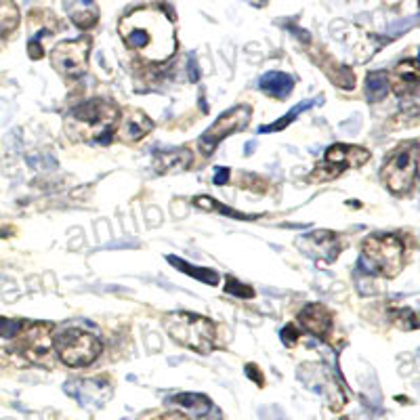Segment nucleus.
Wrapping results in <instances>:
<instances>
[{
    "label": "nucleus",
    "instance_id": "nucleus-3",
    "mask_svg": "<svg viewBox=\"0 0 420 420\" xmlns=\"http://www.w3.org/2000/svg\"><path fill=\"white\" fill-rule=\"evenodd\" d=\"M164 328L173 341L190 347L195 353L206 355L217 347V326L204 315L191 311H173L164 317Z\"/></svg>",
    "mask_w": 420,
    "mask_h": 420
},
{
    "label": "nucleus",
    "instance_id": "nucleus-19",
    "mask_svg": "<svg viewBox=\"0 0 420 420\" xmlns=\"http://www.w3.org/2000/svg\"><path fill=\"white\" fill-rule=\"evenodd\" d=\"M193 206L198 208H204V210H210V212H221V215H227L231 219H240V221H252V219H259V215H244V212H237V210H231L225 204L208 198V195H198L193 198Z\"/></svg>",
    "mask_w": 420,
    "mask_h": 420
},
{
    "label": "nucleus",
    "instance_id": "nucleus-24",
    "mask_svg": "<svg viewBox=\"0 0 420 420\" xmlns=\"http://www.w3.org/2000/svg\"><path fill=\"white\" fill-rule=\"evenodd\" d=\"M391 317H393V322H395L397 326H401V328H406V330H416V328H419L416 313H414V309H410V307H399L397 311L391 313Z\"/></svg>",
    "mask_w": 420,
    "mask_h": 420
},
{
    "label": "nucleus",
    "instance_id": "nucleus-20",
    "mask_svg": "<svg viewBox=\"0 0 420 420\" xmlns=\"http://www.w3.org/2000/svg\"><path fill=\"white\" fill-rule=\"evenodd\" d=\"M366 95L372 103H381L389 95V76L384 72H370L366 78Z\"/></svg>",
    "mask_w": 420,
    "mask_h": 420
},
{
    "label": "nucleus",
    "instance_id": "nucleus-22",
    "mask_svg": "<svg viewBox=\"0 0 420 420\" xmlns=\"http://www.w3.org/2000/svg\"><path fill=\"white\" fill-rule=\"evenodd\" d=\"M313 103H322V97L319 99H309V101H303V103H299V106H294L290 112L286 116H282L275 124H269V126H261L259 128V133H280V130H284L286 126H290L292 124V120H297V116L303 114L307 112L309 108H313Z\"/></svg>",
    "mask_w": 420,
    "mask_h": 420
},
{
    "label": "nucleus",
    "instance_id": "nucleus-14",
    "mask_svg": "<svg viewBox=\"0 0 420 420\" xmlns=\"http://www.w3.org/2000/svg\"><path fill=\"white\" fill-rule=\"evenodd\" d=\"M193 164V153L188 148H177L170 152H158L153 158V168L160 175L183 173Z\"/></svg>",
    "mask_w": 420,
    "mask_h": 420
},
{
    "label": "nucleus",
    "instance_id": "nucleus-28",
    "mask_svg": "<svg viewBox=\"0 0 420 420\" xmlns=\"http://www.w3.org/2000/svg\"><path fill=\"white\" fill-rule=\"evenodd\" d=\"M299 337H301V330H299L297 324H288V326L282 330V339H284V343L286 344H294L299 341Z\"/></svg>",
    "mask_w": 420,
    "mask_h": 420
},
{
    "label": "nucleus",
    "instance_id": "nucleus-25",
    "mask_svg": "<svg viewBox=\"0 0 420 420\" xmlns=\"http://www.w3.org/2000/svg\"><path fill=\"white\" fill-rule=\"evenodd\" d=\"M225 290L230 292V294H235V297H240V299H252L255 297V290H252V286H246V284H242V282H237L233 275H227V284H225Z\"/></svg>",
    "mask_w": 420,
    "mask_h": 420
},
{
    "label": "nucleus",
    "instance_id": "nucleus-27",
    "mask_svg": "<svg viewBox=\"0 0 420 420\" xmlns=\"http://www.w3.org/2000/svg\"><path fill=\"white\" fill-rule=\"evenodd\" d=\"M46 32H48L46 28L40 30L39 34H34V39L28 42V55H30L32 59H42V57H44V48H42L40 40H42V36H44Z\"/></svg>",
    "mask_w": 420,
    "mask_h": 420
},
{
    "label": "nucleus",
    "instance_id": "nucleus-18",
    "mask_svg": "<svg viewBox=\"0 0 420 420\" xmlns=\"http://www.w3.org/2000/svg\"><path fill=\"white\" fill-rule=\"evenodd\" d=\"M166 261H168L175 269H179V271L191 275L193 280H200V282H204V284H208V286H217V284H219V273H217L215 269L195 267V265H191V263L179 259V257H173V255L166 257Z\"/></svg>",
    "mask_w": 420,
    "mask_h": 420
},
{
    "label": "nucleus",
    "instance_id": "nucleus-8",
    "mask_svg": "<svg viewBox=\"0 0 420 420\" xmlns=\"http://www.w3.org/2000/svg\"><path fill=\"white\" fill-rule=\"evenodd\" d=\"M250 120H252V108L250 106H235V108L227 110L225 114L219 116L217 122L200 137V150H202V153L210 155L223 139L244 130L250 124Z\"/></svg>",
    "mask_w": 420,
    "mask_h": 420
},
{
    "label": "nucleus",
    "instance_id": "nucleus-29",
    "mask_svg": "<svg viewBox=\"0 0 420 420\" xmlns=\"http://www.w3.org/2000/svg\"><path fill=\"white\" fill-rule=\"evenodd\" d=\"M246 374H248V379H255V382H257L259 386H263V384H265V379H263L261 370H259L255 364H246Z\"/></svg>",
    "mask_w": 420,
    "mask_h": 420
},
{
    "label": "nucleus",
    "instance_id": "nucleus-10",
    "mask_svg": "<svg viewBox=\"0 0 420 420\" xmlns=\"http://www.w3.org/2000/svg\"><path fill=\"white\" fill-rule=\"evenodd\" d=\"M53 326L44 324V322H36V324H21L19 330V349L21 353L30 359V362H39L42 364L44 357L48 355L51 347H53Z\"/></svg>",
    "mask_w": 420,
    "mask_h": 420
},
{
    "label": "nucleus",
    "instance_id": "nucleus-21",
    "mask_svg": "<svg viewBox=\"0 0 420 420\" xmlns=\"http://www.w3.org/2000/svg\"><path fill=\"white\" fill-rule=\"evenodd\" d=\"M19 26V9L13 0H0V39L9 36Z\"/></svg>",
    "mask_w": 420,
    "mask_h": 420
},
{
    "label": "nucleus",
    "instance_id": "nucleus-13",
    "mask_svg": "<svg viewBox=\"0 0 420 420\" xmlns=\"http://www.w3.org/2000/svg\"><path fill=\"white\" fill-rule=\"evenodd\" d=\"M299 319L307 332H311L313 337H319V339H326L332 330V313L319 303L307 305L299 313Z\"/></svg>",
    "mask_w": 420,
    "mask_h": 420
},
{
    "label": "nucleus",
    "instance_id": "nucleus-15",
    "mask_svg": "<svg viewBox=\"0 0 420 420\" xmlns=\"http://www.w3.org/2000/svg\"><path fill=\"white\" fill-rule=\"evenodd\" d=\"M152 128L153 122L143 112H128L120 122V126L116 128V133L124 141H141L143 137L152 133Z\"/></svg>",
    "mask_w": 420,
    "mask_h": 420
},
{
    "label": "nucleus",
    "instance_id": "nucleus-30",
    "mask_svg": "<svg viewBox=\"0 0 420 420\" xmlns=\"http://www.w3.org/2000/svg\"><path fill=\"white\" fill-rule=\"evenodd\" d=\"M215 183L217 185H227L230 183V168H225V166L217 168L215 170Z\"/></svg>",
    "mask_w": 420,
    "mask_h": 420
},
{
    "label": "nucleus",
    "instance_id": "nucleus-2",
    "mask_svg": "<svg viewBox=\"0 0 420 420\" xmlns=\"http://www.w3.org/2000/svg\"><path fill=\"white\" fill-rule=\"evenodd\" d=\"M406 265V246L393 233H379L364 240L359 267H366V273L395 277Z\"/></svg>",
    "mask_w": 420,
    "mask_h": 420
},
{
    "label": "nucleus",
    "instance_id": "nucleus-26",
    "mask_svg": "<svg viewBox=\"0 0 420 420\" xmlns=\"http://www.w3.org/2000/svg\"><path fill=\"white\" fill-rule=\"evenodd\" d=\"M19 330H21V322L0 315V339H17Z\"/></svg>",
    "mask_w": 420,
    "mask_h": 420
},
{
    "label": "nucleus",
    "instance_id": "nucleus-9",
    "mask_svg": "<svg viewBox=\"0 0 420 420\" xmlns=\"http://www.w3.org/2000/svg\"><path fill=\"white\" fill-rule=\"evenodd\" d=\"M88 51H91V39L63 40V42L55 44V48L51 51V66L61 76H82L86 72Z\"/></svg>",
    "mask_w": 420,
    "mask_h": 420
},
{
    "label": "nucleus",
    "instance_id": "nucleus-16",
    "mask_svg": "<svg viewBox=\"0 0 420 420\" xmlns=\"http://www.w3.org/2000/svg\"><path fill=\"white\" fill-rule=\"evenodd\" d=\"M66 11L80 30H91L99 21V9L93 0H66Z\"/></svg>",
    "mask_w": 420,
    "mask_h": 420
},
{
    "label": "nucleus",
    "instance_id": "nucleus-6",
    "mask_svg": "<svg viewBox=\"0 0 420 420\" xmlns=\"http://www.w3.org/2000/svg\"><path fill=\"white\" fill-rule=\"evenodd\" d=\"M78 122L86 124L88 128H95V139L101 143H110L114 137L116 128H118V120H120V110L112 101L106 99H91L82 106H78L72 112Z\"/></svg>",
    "mask_w": 420,
    "mask_h": 420
},
{
    "label": "nucleus",
    "instance_id": "nucleus-12",
    "mask_svg": "<svg viewBox=\"0 0 420 420\" xmlns=\"http://www.w3.org/2000/svg\"><path fill=\"white\" fill-rule=\"evenodd\" d=\"M420 84L419 61L406 59L395 70L393 76L389 78V88H393L399 97H416Z\"/></svg>",
    "mask_w": 420,
    "mask_h": 420
},
{
    "label": "nucleus",
    "instance_id": "nucleus-32",
    "mask_svg": "<svg viewBox=\"0 0 420 420\" xmlns=\"http://www.w3.org/2000/svg\"><path fill=\"white\" fill-rule=\"evenodd\" d=\"M158 420H188L183 414H166V416H162V419Z\"/></svg>",
    "mask_w": 420,
    "mask_h": 420
},
{
    "label": "nucleus",
    "instance_id": "nucleus-31",
    "mask_svg": "<svg viewBox=\"0 0 420 420\" xmlns=\"http://www.w3.org/2000/svg\"><path fill=\"white\" fill-rule=\"evenodd\" d=\"M198 78H200V72H198V61H195V57L191 55L190 57V80L191 82H198Z\"/></svg>",
    "mask_w": 420,
    "mask_h": 420
},
{
    "label": "nucleus",
    "instance_id": "nucleus-7",
    "mask_svg": "<svg viewBox=\"0 0 420 420\" xmlns=\"http://www.w3.org/2000/svg\"><path fill=\"white\" fill-rule=\"evenodd\" d=\"M370 160V152L359 145H330L324 153L322 166H317L311 175L313 181H330L339 175H343L347 168H359Z\"/></svg>",
    "mask_w": 420,
    "mask_h": 420
},
{
    "label": "nucleus",
    "instance_id": "nucleus-23",
    "mask_svg": "<svg viewBox=\"0 0 420 420\" xmlns=\"http://www.w3.org/2000/svg\"><path fill=\"white\" fill-rule=\"evenodd\" d=\"M175 404H181L183 408H190V410H195V412H204L210 408V401L206 395H200V393H181V395H175L173 399Z\"/></svg>",
    "mask_w": 420,
    "mask_h": 420
},
{
    "label": "nucleus",
    "instance_id": "nucleus-4",
    "mask_svg": "<svg viewBox=\"0 0 420 420\" xmlns=\"http://www.w3.org/2000/svg\"><path fill=\"white\" fill-rule=\"evenodd\" d=\"M419 173V143L410 141L389 155L382 166V183L395 195H404L414 188Z\"/></svg>",
    "mask_w": 420,
    "mask_h": 420
},
{
    "label": "nucleus",
    "instance_id": "nucleus-11",
    "mask_svg": "<svg viewBox=\"0 0 420 420\" xmlns=\"http://www.w3.org/2000/svg\"><path fill=\"white\" fill-rule=\"evenodd\" d=\"M299 248L305 250L307 255L315 261L332 263V261H337V257L341 252V237L334 231H313V233H307L301 237Z\"/></svg>",
    "mask_w": 420,
    "mask_h": 420
},
{
    "label": "nucleus",
    "instance_id": "nucleus-5",
    "mask_svg": "<svg viewBox=\"0 0 420 420\" xmlns=\"http://www.w3.org/2000/svg\"><path fill=\"white\" fill-rule=\"evenodd\" d=\"M53 347L59 355V359L70 368H86L101 355V341L93 334L80 330V328H68L63 330L55 341Z\"/></svg>",
    "mask_w": 420,
    "mask_h": 420
},
{
    "label": "nucleus",
    "instance_id": "nucleus-17",
    "mask_svg": "<svg viewBox=\"0 0 420 420\" xmlns=\"http://www.w3.org/2000/svg\"><path fill=\"white\" fill-rule=\"evenodd\" d=\"M259 86L275 99H286V97H290L292 88H294V78L284 74V72H267L265 76H261Z\"/></svg>",
    "mask_w": 420,
    "mask_h": 420
},
{
    "label": "nucleus",
    "instance_id": "nucleus-1",
    "mask_svg": "<svg viewBox=\"0 0 420 420\" xmlns=\"http://www.w3.org/2000/svg\"><path fill=\"white\" fill-rule=\"evenodd\" d=\"M118 34L124 44L143 59L160 63L175 55V24L166 9L158 4L139 6L118 21Z\"/></svg>",
    "mask_w": 420,
    "mask_h": 420
}]
</instances>
